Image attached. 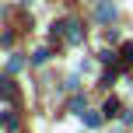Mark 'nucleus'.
I'll return each mask as SVG.
<instances>
[{"mask_svg": "<svg viewBox=\"0 0 133 133\" xmlns=\"http://www.w3.org/2000/svg\"><path fill=\"white\" fill-rule=\"evenodd\" d=\"M63 35H66V42H74V46H77L81 39H84V28H81V21H63Z\"/></svg>", "mask_w": 133, "mask_h": 133, "instance_id": "1", "label": "nucleus"}, {"mask_svg": "<svg viewBox=\"0 0 133 133\" xmlns=\"http://www.w3.org/2000/svg\"><path fill=\"white\" fill-rule=\"evenodd\" d=\"M95 14H98V21H102V25H109V21L116 18V4H112V0H98Z\"/></svg>", "mask_w": 133, "mask_h": 133, "instance_id": "2", "label": "nucleus"}, {"mask_svg": "<svg viewBox=\"0 0 133 133\" xmlns=\"http://www.w3.org/2000/svg\"><path fill=\"white\" fill-rule=\"evenodd\" d=\"M0 98H4V102H14V98H18V88H14L11 77H0Z\"/></svg>", "mask_w": 133, "mask_h": 133, "instance_id": "3", "label": "nucleus"}, {"mask_svg": "<svg viewBox=\"0 0 133 133\" xmlns=\"http://www.w3.org/2000/svg\"><path fill=\"white\" fill-rule=\"evenodd\" d=\"M119 66H123V70L133 66V42H123V46H119Z\"/></svg>", "mask_w": 133, "mask_h": 133, "instance_id": "4", "label": "nucleus"}, {"mask_svg": "<svg viewBox=\"0 0 133 133\" xmlns=\"http://www.w3.org/2000/svg\"><path fill=\"white\" fill-rule=\"evenodd\" d=\"M102 116H105V119L119 116V98H105V105H102Z\"/></svg>", "mask_w": 133, "mask_h": 133, "instance_id": "5", "label": "nucleus"}, {"mask_svg": "<svg viewBox=\"0 0 133 133\" xmlns=\"http://www.w3.org/2000/svg\"><path fill=\"white\" fill-rule=\"evenodd\" d=\"M46 60H49V49H35V56H32V63H35V66H42Z\"/></svg>", "mask_w": 133, "mask_h": 133, "instance_id": "6", "label": "nucleus"}, {"mask_svg": "<svg viewBox=\"0 0 133 133\" xmlns=\"http://www.w3.org/2000/svg\"><path fill=\"white\" fill-rule=\"evenodd\" d=\"M4 126L14 133V130H18V116H14V112H7V116H4Z\"/></svg>", "mask_w": 133, "mask_h": 133, "instance_id": "7", "label": "nucleus"}, {"mask_svg": "<svg viewBox=\"0 0 133 133\" xmlns=\"http://www.w3.org/2000/svg\"><path fill=\"white\" fill-rule=\"evenodd\" d=\"M81 109H84V98H81V95H77V98H70V112H81Z\"/></svg>", "mask_w": 133, "mask_h": 133, "instance_id": "8", "label": "nucleus"}, {"mask_svg": "<svg viewBox=\"0 0 133 133\" xmlns=\"http://www.w3.org/2000/svg\"><path fill=\"white\" fill-rule=\"evenodd\" d=\"M84 123H88V126H91V130H95V126H98V123H102V119H98V116H95V112H88V116H84Z\"/></svg>", "mask_w": 133, "mask_h": 133, "instance_id": "9", "label": "nucleus"}]
</instances>
